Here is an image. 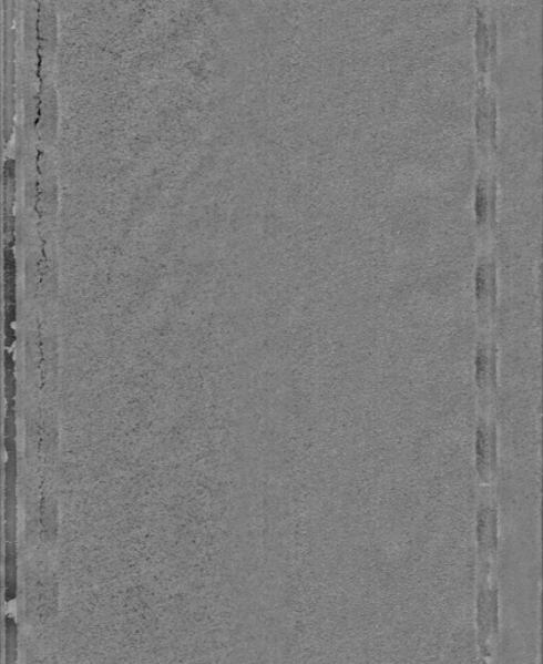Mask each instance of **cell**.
<instances>
[{
  "label": "cell",
  "instance_id": "5b68a950",
  "mask_svg": "<svg viewBox=\"0 0 543 664\" xmlns=\"http://www.w3.org/2000/svg\"><path fill=\"white\" fill-rule=\"evenodd\" d=\"M496 183L492 162H485L477 188V216L483 241L492 243L496 216Z\"/></svg>",
  "mask_w": 543,
  "mask_h": 664
},
{
  "label": "cell",
  "instance_id": "7a4b0ae2",
  "mask_svg": "<svg viewBox=\"0 0 543 664\" xmlns=\"http://www.w3.org/2000/svg\"><path fill=\"white\" fill-rule=\"evenodd\" d=\"M477 513L478 576H495L500 551V510L496 490H480Z\"/></svg>",
  "mask_w": 543,
  "mask_h": 664
},
{
  "label": "cell",
  "instance_id": "277c9868",
  "mask_svg": "<svg viewBox=\"0 0 543 664\" xmlns=\"http://www.w3.org/2000/svg\"><path fill=\"white\" fill-rule=\"evenodd\" d=\"M479 318L485 334H491L496 305V269L491 246H486L477 272Z\"/></svg>",
  "mask_w": 543,
  "mask_h": 664
},
{
  "label": "cell",
  "instance_id": "6da1fadb",
  "mask_svg": "<svg viewBox=\"0 0 543 664\" xmlns=\"http://www.w3.org/2000/svg\"><path fill=\"white\" fill-rule=\"evenodd\" d=\"M500 588L496 578H478L475 623L478 645L485 662L495 661L501 633Z\"/></svg>",
  "mask_w": 543,
  "mask_h": 664
},
{
  "label": "cell",
  "instance_id": "3957f363",
  "mask_svg": "<svg viewBox=\"0 0 543 664\" xmlns=\"http://www.w3.org/2000/svg\"><path fill=\"white\" fill-rule=\"evenodd\" d=\"M475 468L480 490H496L500 471L496 411H479L475 431Z\"/></svg>",
  "mask_w": 543,
  "mask_h": 664
}]
</instances>
